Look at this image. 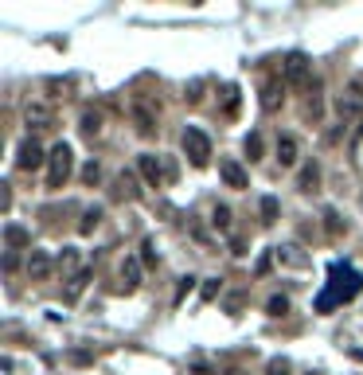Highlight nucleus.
<instances>
[{
    "mask_svg": "<svg viewBox=\"0 0 363 375\" xmlns=\"http://www.w3.org/2000/svg\"><path fill=\"white\" fill-rule=\"evenodd\" d=\"M360 286H363L360 274H355L351 266H344V262H336V266H332V286H328V290L316 297V309H320V313H328L332 305L351 301V297L360 293Z\"/></svg>",
    "mask_w": 363,
    "mask_h": 375,
    "instance_id": "obj_1",
    "label": "nucleus"
},
{
    "mask_svg": "<svg viewBox=\"0 0 363 375\" xmlns=\"http://www.w3.org/2000/svg\"><path fill=\"white\" fill-rule=\"evenodd\" d=\"M71 169H74V149L67 141H59L47 153V188H63L67 176H71Z\"/></svg>",
    "mask_w": 363,
    "mask_h": 375,
    "instance_id": "obj_2",
    "label": "nucleus"
},
{
    "mask_svg": "<svg viewBox=\"0 0 363 375\" xmlns=\"http://www.w3.org/2000/svg\"><path fill=\"white\" fill-rule=\"evenodd\" d=\"M180 145H184V157L192 160L195 169H207V160H211V137H207L204 129L188 125L184 137H180Z\"/></svg>",
    "mask_w": 363,
    "mask_h": 375,
    "instance_id": "obj_3",
    "label": "nucleus"
},
{
    "mask_svg": "<svg viewBox=\"0 0 363 375\" xmlns=\"http://www.w3.org/2000/svg\"><path fill=\"white\" fill-rule=\"evenodd\" d=\"M137 169H141L148 188H160V184L168 180V160H160L157 153H141V157H137Z\"/></svg>",
    "mask_w": 363,
    "mask_h": 375,
    "instance_id": "obj_4",
    "label": "nucleus"
},
{
    "mask_svg": "<svg viewBox=\"0 0 363 375\" xmlns=\"http://www.w3.org/2000/svg\"><path fill=\"white\" fill-rule=\"evenodd\" d=\"M43 160H47V157H43V145H39L36 137H24V141H20V149H16V169L36 172Z\"/></svg>",
    "mask_w": 363,
    "mask_h": 375,
    "instance_id": "obj_5",
    "label": "nucleus"
},
{
    "mask_svg": "<svg viewBox=\"0 0 363 375\" xmlns=\"http://www.w3.org/2000/svg\"><path fill=\"white\" fill-rule=\"evenodd\" d=\"M305 83H309V55L289 51L285 55V86H305Z\"/></svg>",
    "mask_w": 363,
    "mask_h": 375,
    "instance_id": "obj_6",
    "label": "nucleus"
},
{
    "mask_svg": "<svg viewBox=\"0 0 363 375\" xmlns=\"http://www.w3.org/2000/svg\"><path fill=\"white\" fill-rule=\"evenodd\" d=\"M219 176H223V184H227V188H239V192L250 184V180H246V169H242L239 160H230V157L219 160Z\"/></svg>",
    "mask_w": 363,
    "mask_h": 375,
    "instance_id": "obj_7",
    "label": "nucleus"
},
{
    "mask_svg": "<svg viewBox=\"0 0 363 375\" xmlns=\"http://www.w3.org/2000/svg\"><path fill=\"white\" fill-rule=\"evenodd\" d=\"M51 270H55V262H51L47 250H32V255H28V274H32V281H47Z\"/></svg>",
    "mask_w": 363,
    "mask_h": 375,
    "instance_id": "obj_8",
    "label": "nucleus"
},
{
    "mask_svg": "<svg viewBox=\"0 0 363 375\" xmlns=\"http://www.w3.org/2000/svg\"><path fill=\"white\" fill-rule=\"evenodd\" d=\"M281 102H285V83L270 78V83L262 86V109H270V114H274V109H278Z\"/></svg>",
    "mask_w": 363,
    "mask_h": 375,
    "instance_id": "obj_9",
    "label": "nucleus"
},
{
    "mask_svg": "<svg viewBox=\"0 0 363 375\" xmlns=\"http://www.w3.org/2000/svg\"><path fill=\"white\" fill-rule=\"evenodd\" d=\"M86 281H90V270H78V274L67 281V290H63V301H67V305L78 301V297H82V290H86Z\"/></svg>",
    "mask_w": 363,
    "mask_h": 375,
    "instance_id": "obj_10",
    "label": "nucleus"
},
{
    "mask_svg": "<svg viewBox=\"0 0 363 375\" xmlns=\"http://www.w3.org/2000/svg\"><path fill=\"white\" fill-rule=\"evenodd\" d=\"M297 153H301V149H297V137H278V160L281 164H285V169H293V164H297Z\"/></svg>",
    "mask_w": 363,
    "mask_h": 375,
    "instance_id": "obj_11",
    "label": "nucleus"
},
{
    "mask_svg": "<svg viewBox=\"0 0 363 375\" xmlns=\"http://www.w3.org/2000/svg\"><path fill=\"white\" fill-rule=\"evenodd\" d=\"M121 278H125V290H137L141 286V262L137 258H125L121 262Z\"/></svg>",
    "mask_w": 363,
    "mask_h": 375,
    "instance_id": "obj_12",
    "label": "nucleus"
},
{
    "mask_svg": "<svg viewBox=\"0 0 363 375\" xmlns=\"http://www.w3.org/2000/svg\"><path fill=\"white\" fill-rule=\"evenodd\" d=\"M316 184H320V169H316V160H309L301 169V176H297V188H301V192H313Z\"/></svg>",
    "mask_w": 363,
    "mask_h": 375,
    "instance_id": "obj_13",
    "label": "nucleus"
},
{
    "mask_svg": "<svg viewBox=\"0 0 363 375\" xmlns=\"http://www.w3.org/2000/svg\"><path fill=\"white\" fill-rule=\"evenodd\" d=\"M28 125H32V129H47L51 125V109L47 106H28Z\"/></svg>",
    "mask_w": 363,
    "mask_h": 375,
    "instance_id": "obj_14",
    "label": "nucleus"
},
{
    "mask_svg": "<svg viewBox=\"0 0 363 375\" xmlns=\"http://www.w3.org/2000/svg\"><path fill=\"white\" fill-rule=\"evenodd\" d=\"M102 215H106V207H86V211H82V223H78V235H90V231L102 223Z\"/></svg>",
    "mask_w": 363,
    "mask_h": 375,
    "instance_id": "obj_15",
    "label": "nucleus"
},
{
    "mask_svg": "<svg viewBox=\"0 0 363 375\" xmlns=\"http://www.w3.org/2000/svg\"><path fill=\"white\" fill-rule=\"evenodd\" d=\"M4 242H8V246H28V242H32V235H28L20 223H8V227H4Z\"/></svg>",
    "mask_w": 363,
    "mask_h": 375,
    "instance_id": "obj_16",
    "label": "nucleus"
},
{
    "mask_svg": "<svg viewBox=\"0 0 363 375\" xmlns=\"http://www.w3.org/2000/svg\"><path fill=\"white\" fill-rule=\"evenodd\" d=\"M133 118H137V133H145V137H148L153 129H157V118H153L145 106H137V109H133Z\"/></svg>",
    "mask_w": 363,
    "mask_h": 375,
    "instance_id": "obj_17",
    "label": "nucleus"
},
{
    "mask_svg": "<svg viewBox=\"0 0 363 375\" xmlns=\"http://www.w3.org/2000/svg\"><path fill=\"white\" fill-rule=\"evenodd\" d=\"M55 266H59L63 274H71V270L78 266V250H74V246H63L59 258H55Z\"/></svg>",
    "mask_w": 363,
    "mask_h": 375,
    "instance_id": "obj_18",
    "label": "nucleus"
},
{
    "mask_svg": "<svg viewBox=\"0 0 363 375\" xmlns=\"http://www.w3.org/2000/svg\"><path fill=\"white\" fill-rule=\"evenodd\" d=\"M98 129H102V114H94V109H86V114H82V133H90V137H94Z\"/></svg>",
    "mask_w": 363,
    "mask_h": 375,
    "instance_id": "obj_19",
    "label": "nucleus"
},
{
    "mask_svg": "<svg viewBox=\"0 0 363 375\" xmlns=\"http://www.w3.org/2000/svg\"><path fill=\"white\" fill-rule=\"evenodd\" d=\"M278 211H281V204L274 200V195H266V200H262V223H274Z\"/></svg>",
    "mask_w": 363,
    "mask_h": 375,
    "instance_id": "obj_20",
    "label": "nucleus"
},
{
    "mask_svg": "<svg viewBox=\"0 0 363 375\" xmlns=\"http://www.w3.org/2000/svg\"><path fill=\"white\" fill-rule=\"evenodd\" d=\"M242 149H246V157H250V160H258V157H262V137L250 133L246 141H242Z\"/></svg>",
    "mask_w": 363,
    "mask_h": 375,
    "instance_id": "obj_21",
    "label": "nucleus"
},
{
    "mask_svg": "<svg viewBox=\"0 0 363 375\" xmlns=\"http://www.w3.org/2000/svg\"><path fill=\"white\" fill-rule=\"evenodd\" d=\"M266 309H270V317H285L289 313V297H270Z\"/></svg>",
    "mask_w": 363,
    "mask_h": 375,
    "instance_id": "obj_22",
    "label": "nucleus"
},
{
    "mask_svg": "<svg viewBox=\"0 0 363 375\" xmlns=\"http://www.w3.org/2000/svg\"><path fill=\"white\" fill-rule=\"evenodd\" d=\"M211 223H215L219 231H230V207H215V215H211Z\"/></svg>",
    "mask_w": 363,
    "mask_h": 375,
    "instance_id": "obj_23",
    "label": "nucleus"
},
{
    "mask_svg": "<svg viewBox=\"0 0 363 375\" xmlns=\"http://www.w3.org/2000/svg\"><path fill=\"white\" fill-rule=\"evenodd\" d=\"M82 180H86V184H98V180H102V169H98V160H90V164L82 169Z\"/></svg>",
    "mask_w": 363,
    "mask_h": 375,
    "instance_id": "obj_24",
    "label": "nucleus"
},
{
    "mask_svg": "<svg viewBox=\"0 0 363 375\" xmlns=\"http://www.w3.org/2000/svg\"><path fill=\"white\" fill-rule=\"evenodd\" d=\"M266 372H270V375H289V360H270Z\"/></svg>",
    "mask_w": 363,
    "mask_h": 375,
    "instance_id": "obj_25",
    "label": "nucleus"
},
{
    "mask_svg": "<svg viewBox=\"0 0 363 375\" xmlns=\"http://www.w3.org/2000/svg\"><path fill=\"white\" fill-rule=\"evenodd\" d=\"M219 290H223V286H219V278H211V281L204 286V301H215V297H219Z\"/></svg>",
    "mask_w": 363,
    "mask_h": 375,
    "instance_id": "obj_26",
    "label": "nucleus"
},
{
    "mask_svg": "<svg viewBox=\"0 0 363 375\" xmlns=\"http://www.w3.org/2000/svg\"><path fill=\"white\" fill-rule=\"evenodd\" d=\"M141 250H145V255H141V262H145V266H157V246H153V242H145Z\"/></svg>",
    "mask_w": 363,
    "mask_h": 375,
    "instance_id": "obj_27",
    "label": "nucleus"
},
{
    "mask_svg": "<svg viewBox=\"0 0 363 375\" xmlns=\"http://www.w3.org/2000/svg\"><path fill=\"white\" fill-rule=\"evenodd\" d=\"M239 109V86H227V114Z\"/></svg>",
    "mask_w": 363,
    "mask_h": 375,
    "instance_id": "obj_28",
    "label": "nucleus"
},
{
    "mask_svg": "<svg viewBox=\"0 0 363 375\" xmlns=\"http://www.w3.org/2000/svg\"><path fill=\"white\" fill-rule=\"evenodd\" d=\"M184 98H188V102H199V98H204V83H192Z\"/></svg>",
    "mask_w": 363,
    "mask_h": 375,
    "instance_id": "obj_29",
    "label": "nucleus"
},
{
    "mask_svg": "<svg viewBox=\"0 0 363 375\" xmlns=\"http://www.w3.org/2000/svg\"><path fill=\"white\" fill-rule=\"evenodd\" d=\"M195 286V278H180V290H176V301H184V293Z\"/></svg>",
    "mask_w": 363,
    "mask_h": 375,
    "instance_id": "obj_30",
    "label": "nucleus"
},
{
    "mask_svg": "<svg viewBox=\"0 0 363 375\" xmlns=\"http://www.w3.org/2000/svg\"><path fill=\"white\" fill-rule=\"evenodd\" d=\"M0 207H4V211L12 207V188H8V184H4V192H0Z\"/></svg>",
    "mask_w": 363,
    "mask_h": 375,
    "instance_id": "obj_31",
    "label": "nucleus"
},
{
    "mask_svg": "<svg viewBox=\"0 0 363 375\" xmlns=\"http://www.w3.org/2000/svg\"><path fill=\"white\" fill-rule=\"evenodd\" d=\"M16 266H20V258H16V255H12V250H8V255H4V270H8V274H12V270H16Z\"/></svg>",
    "mask_w": 363,
    "mask_h": 375,
    "instance_id": "obj_32",
    "label": "nucleus"
},
{
    "mask_svg": "<svg viewBox=\"0 0 363 375\" xmlns=\"http://www.w3.org/2000/svg\"><path fill=\"white\" fill-rule=\"evenodd\" d=\"M328 231H332V235H336V231H340V215H336V211H328Z\"/></svg>",
    "mask_w": 363,
    "mask_h": 375,
    "instance_id": "obj_33",
    "label": "nucleus"
}]
</instances>
